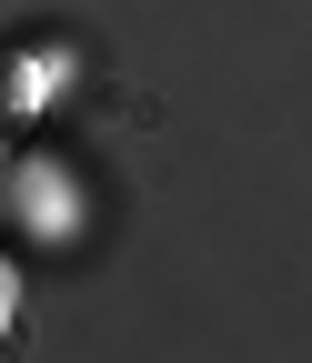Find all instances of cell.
I'll return each instance as SVG.
<instances>
[{
  "label": "cell",
  "instance_id": "6da1fadb",
  "mask_svg": "<svg viewBox=\"0 0 312 363\" xmlns=\"http://www.w3.org/2000/svg\"><path fill=\"white\" fill-rule=\"evenodd\" d=\"M0 333H11V262H0Z\"/></svg>",
  "mask_w": 312,
  "mask_h": 363
}]
</instances>
